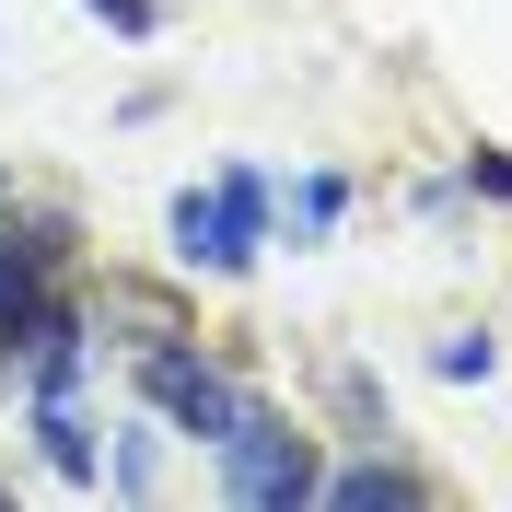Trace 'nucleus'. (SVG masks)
I'll use <instances>...</instances> for the list:
<instances>
[{
	"label": "nucleus",
	"mask_w": 512,
	"mask_h": 512,
	"mask_svg": "<svg viewBox=\"0 0 512 512\" xmlns=\"http://www.w3.org/2000/svg\"><path fill=\"white\" fill-rule=\"evenodd\" d=\"M163 233H175V268H210V280H245L256 268V245H268V175H256V163H233L222 187L210 198H175V210H163Z\"/></svg>",
	"instance_id": "f257e3e1"
},
{
	"label": "nucleus",
	"mask_w": 512,
	"mask_h": 512,
	"mask_svg": "<svg viewBox=\"0 0 512 512\" xmlns=\"http://www.w3.org/2000/svg\"><path fill=\"white\" fill-rule=\"evenodd\" d=\"M210 454H222V489H233V501H256V512H303V501H315V478H326V466H315V431H291V419L256 408V396H245V419H233Z\"/></svg>",
	"instance_id": "f03ea898"
},
{
	"label": "nucleus",
	"mask_w": 512,
	"mask_h": 512,
	"mask_svg": "<svg viewBox=\"0 0 512 512\" xmlns=\"http://www.w3.org/2000/svg\"><path fill=\"white\" fill-rule=\"evenodd\" d=\"M140 396H152L175 431H198V443H222L233 419H245V384H233L222 361L175 350V338H140Z\"/></svg>",
	"instance_id": "7ed1b4c3"
},
{
	"label": "nucleus",
	"mask_w": 512,
	"mask_h": 512,
	"mask_svg": "<svg viewBox=\"0 0 512 512\" xmlns=\"http://www.w3.org/2000/svg\"><path fill=\"white\" fill-rule=\"evenodd\" d=\"M35 454H47V466H59L70 489H94V478H105V454H94V419L70 408V396H35Z\"/></svg>",
	"instance_id": "20e7f679"
},
{
	"label": "nucleus",
	"mask_w": 512,
	"mask_h": 512,
	"mask_svg": "<svg viewBox=\"0 0 512 512\" xmlns=\"http://www.w3.org/2000/svg\"><path fill=\"white\" fill-rule=\"evenodd\" d=\"M315 501L326 512H408V501H431V489H419L408 466H338V478H315Z\"/></svg>",
	"instance_id": "39448f33"
},
{
	"label": "nucleus",
	"mask_w": 512,
	"mask_h": 512,
	"mask_svg": "<svg viewBox=\"0 0 512 512\" xmlns=\"http://www.w3.org/2000/svg\"><path fill=\"white\" fill-rule=\"evenodd\" d=\"M431 373H443V384H489V373H501V338H489V326H454L443 350H431Z\"/></svg>",
	"instance_id": "423d86ee"
},
{
	"label": "nucleus",
	"mask_w": 512,
	"mask_h": 512,
	"mask_svg": "<svg viewBox=\"0 0 512 512\" xmlns=\"http://www.w3.org/2000/svg\"><path fill=\"white\" fill-rule=\"evenodd\" d=\"M338 210H350V187H338V175H303V187H291V233H326Z\"/></svg>",
	"instance_id": "0eeeda50"
},
{
	"label": "nucleus",
	"mask_w": 512,
	"mask_h": 512,
	"mask_svg": "<svg viewBox=\"0 0 512 512\" xmlns=\"http://www.w3.org/2000/svg\"><path fill=\"white\" fill-rule=\"evenodd\" d=\"M163 478V454H152V431H128V443H117V489H128V501H140V489H152Z\"/></svg>",
	"instance_id": "6e6552de"
},
{
	"label": "nucleus",
	"mask_w": 512,
	"mask_h": 512,
	"mask_svg": "<svg viewBox=\"0 0 512 512\" xmlns=\"http://www.w3.org/2000/svg\"><path fill=\"white\" fill-rule=\"evenodd\" d=\"M466 187H489V198H512V152H466Z\"/></svg>",
	"instance_id": "1a4fd4ad"
},
{
	"label": "nucleus",
	"mask_w": 512,
	"mask_h": 512,
	"mask_svg": "<svg viewBox=\"0 0 512 512\" xmlns=\"http://www.w3.org/2000/svg\"><path fill=\"white\" fill-rule=\"evenodd\" d=\"M82 12H105L117 35H152V0H82Z\"/></svg>",
	"instance_id": "9d476101"
}]
</instances>
